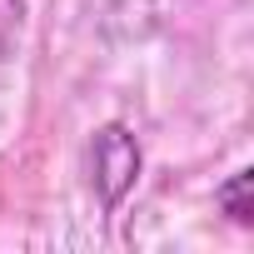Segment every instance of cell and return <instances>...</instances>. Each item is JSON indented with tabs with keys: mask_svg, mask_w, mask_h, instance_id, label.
I'll return each instance as SVG.
<instances>
[{
	"mask_svg": "<svg viewBox=\"0 0 254 254\" xmlns=\"http://www.w3.org/2000/svg\"><path fill=\"white\" fill-rule=\"evenodd\" d=\"M90 165H95V190L105 199V209H115L125 194H130L135 175H140V145L125 125H105L90 145Z\"/></svg>",
	"mask_w": 254,
	"mask_h": 254,
	"instance_id": "1",
	"label": "cell"
},
{
	"mask_svg": "<svg viewBox=\"0 0 254 254\" xmlns=\"http://www.w3.org/2000/svg\"><path fill=\"white\" fill-rule=\"evenodd\" d=\"M244 190H249V170L229 175V185L219 190V209H224L234 224H249V219H254V214H249V204H244Z\"/></svg>",
	"mask_w": 254,
	"mask_h": 254,
	"instance_id": "2",
	"label": "cell"
}]
</instances>
